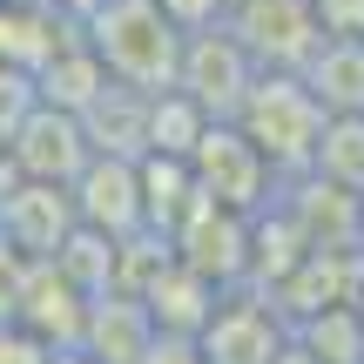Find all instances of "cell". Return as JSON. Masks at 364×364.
Instances as JSON below:
<instances>
[{
  "label": "cell",
  "mask_w": 364,
  "mask_h": 364,
  "mask_svg": "<svg viewBox=\"0 0 364 364\" xmlns=\"http://www.w3.org/2000/svg\"><path fill=\"white\" fill-rule=\"evenodd\" d=\"M88 54L129 95H169L182 68V27L162 0H95L88 7Z\"/></svg>",
  "instance_id": "obj_1"
},
{
  "label": "cell",
  "mask_w": 364,
  "mask_h": 364,
  "mask_svg": "<svg viewBox=\"0 0 364 364\" xmlns=\"http://www.w3.org/2000/svg\"><path fill=\"white\" fill-rule=\"evenodd\" d=\"M324 108L317 95L304 88V75H257V88L243 95L230 129L243 135L250 149L263 156V169H311L317 162V142H324Z\"/></svg>",
  "instance_id": "obj_2"
},
{
  "label": "cell",
  "mask_w": 364,
  "mask_h": 364,
  "mask_svg": "<svg viewBox=\"0 0 364 364\" xmlns=\"http://www.w3.org/2000/svg\"><path fill=\"white\" fill-rule=\"evenodd\" d=\"M263 68L243 54V41L230 27H203V34H182V68H176V95L196 108L203 122H236L243 95L257 88Z\"/></svg>",
  "instance_id": "obj_3"
},
{
  "label": "cell",
  "mask_w": 364,
  "mask_h": 364,
  "mask_svg": "<svg viewBox=\"0 0 364 364\" xmlns=\"http://www.w3.org/2000/svg\"><path fill=\"white\" fill-rule=\"evenodd\" d=\"M189 182H196V196H203L209 209H223V216H243V223H250V216L263 209L270 169H263V156L230 129V122H209L203 142H196V156H189Z\"/></svg>",
  "instance_id": "obj_4"
},
{
  "label": "cell",
  "mask_w": 364,
  "mask_h": 364,
  "mask_svg": "<svg viewBox=\"0 0 364 364\" xmlns=\"http://www.w3.org/2000/svg\"><path fill=\"white\" fill-rule=\"evenodd\" d=\"M230 34L243 41V54L263 75H297L317 54L324 27H317L311 0H236L230 7Z\"/></svg>",
  "instance_id": "obj_5"
},
{
  "label": "cell",
  "mask_w": 364,
  "mask_h": 364,
  "mask_svg": "<svg viewBox=\"0 0 364 364\" xmlns=\"http://www.w3.org/2000/svg\"><path fill=\"white\" fill-rule=\"evenodd\" d=\"M196 358L203 364H284L290 358V331H284V317H277L270 304L230 297L196 331Z\"/></svg>",
  "instance_id": "obj_6"
},
{
  "label": "cell",
  "mask_w": 364,
  "mask_h": 364,
  "mask_svg": "<svg viewBox=\"0 0 364 364\" xmlns=\"http://www.w3.org/2000/svg\"><path fill=\"white\" fill-rule=\"evenodd\" d=\"M7 162L21 169V182H41V189H75V176L95 162L88 135H81L75 115L61 108H34L21 122V135L7 142Z\"/></svg>",
  "instance_id": "obj_7"
},
{
  "label": "cell",
  "mask_w": 364,
  "mask_h": 364,
  "mask_svg": "<svg viewBox=\"0 0 364 364\" xmlns=\"http://www.w3.org/2000/svg\"><path fill=\"white\" fill-rule=\"evenodd\" d=\"M68 203H75V223L88 236H102V243H129L135 230H149L142 223V176H135V162L95 156L88 169L75 176Z\"/></svg>",
  "instance_id": "obj_8"
},
{
  "label": "cell",
  "mask_w": 364,
  "mask_h": 364,
  "mask_svg": "<svg viewBox=\"0 0 364 364\" xmlns=\"http://www.w3.org/2000/svg\"><path fill=\"white\" fill-rule=\"evenodd\" d=\"M81 223H75V203H68V189H41V182H21V189L0 203V236H7V250H54L68 243Z\"/></svg>",
  "instance_id": "obj_9"
},
{
  "label": "cell",
  "mask_w": 364,
  "mask_h": 364,
  "mask_svg": "<svg viewBox=\"0 0 364 364\" xmlns=\"http://www.w3.org/2000/svg\"><path fill=\"white\" fill-rule=\"evenodd\" d=\"M297 75L324 115H364V41H317Z\"/></svg>",
  "instance_id": "obj_10"
},
{
  "label": "cell",
  "mask_w": 364,
  "mask_h": 364,
  "mask_svg": "<svg viewBox=\"0 0 364 364\" xmlns=\"http://www.w3.org/2000/svg\"><path fill=\"white\" fill-rule=\"evenodd\" d=\"M317 182H338V189L364 196V115H331L324 122V142H317L311 162Z\"/></svg>",
  "instance_id": "obj_11"
},
{
  "label": "cell",
  "mask_w": 364,
  "mask_h": 364,
  "mask_svg": "<svg viewBox=\"0 0 364 364\" xmlns=\"http://www.w3.org/2000/svg\"><path fill=\"white\" fill-rule=\"evenodd\" d=\"M41 108V88H34V75L27 68H7L0 61V142H14L21 135V122Z\"/></svg>",
  "instance_id": "obj_12"
},
{
  "label": "cell",
  "mask_w": 364,
  "mask_h": 364,
  "mask_svg": "<svg viewBox=\"0 0 364 364\" xmlns=\"http://www.w3.org/2000/svg\"><path fill=\"white\" fill-rule=\"evenodd\" d=\"M351 317L364 324V277H358V290H351Z\"/></svg>",
  "instance_id": "obj_13"
},
{
  "label": "cell",
  "mask_w": 364,
  "mask_h": 364,
  "mask_svg": "<svg viewBox=\"0 0 364 364\" xmlns=\"http://www.w3.org/2000/svg\"><path fill=\"white\" fill-rule=\"evenodd\" d=\"M358 250H364V223H358Z\"/></svg>",
  "instance_id": "obj_14"
}]
</instances>
